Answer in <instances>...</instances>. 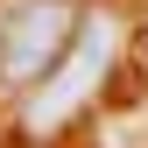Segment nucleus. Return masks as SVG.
Masks as SVG:
<instances>
[{"label":"nucleus","mask_w":148,"mask_h":148,"mask_svg":"<svg viewBox=\"0 0 148 148\" xmlns=\"http://www.w3.org/2000/svg\"><path fill=\"white\" fill-rule=\"evenodd\" d=\"M106 99H113V106H141V99H148V28H134V42L120 49Z\"/></svg>","instance_id":"f03ea898"},{"label":"nucleus","mask_w":148,"mask_h":148,"mask_svg":"<svg viewBox=\"0 0 148 148\" xmlns=\"http://www.w3.org/2000/svg\"><path fill=\"white\" fill-rule=\"evenodd\" d=\"M85 21H92L85 0H14L0 14V85L7 92H35L78 49Z\"/></svg>","instance_id":"f257e3e1"}]
</instances>
